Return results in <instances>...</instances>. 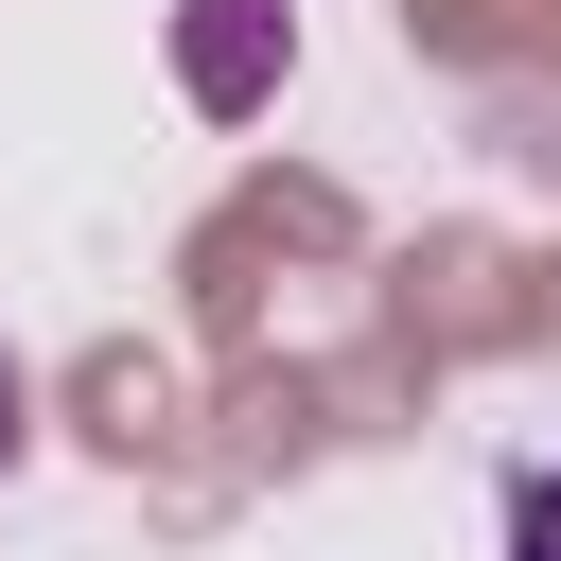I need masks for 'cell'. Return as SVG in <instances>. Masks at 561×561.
Here are the masks:
<instances>
[{
  "mask_svg": "<svg viewBox=\"0 0 561 561\" xmlns=\"http://www.w3.org/2000/svg\"><path fill=\"white\" fill-rule=\"evenodd\" d=\"M263 18H280V0H193V88H210V105L263 88Z\"/></svg>",
  "mask_w": 561,
  "mask_h": 561,
  "instance_id": "cell-1",
  "label": "cell"
},
{
  "mask_svg": "<svg viewBox=\"0 0 561 561\" xmlns=\"http://www.w3.org/2000/svg\"><path fill=\"white\" fill-rule=\"evenodd\" d=\"M508 561H561V456H543V473L508 491Z\"/></svg>",
  "mask_w": 561,
  "mask_h": 561,
  "instance_id": "cell-2",
  "label": "cell"
},
{
  "mask_svg": "<svg viewBox=\"0 0 561 561\" xmlns=\"http://www.w3.org/2000/svg\"><path fill=\"white\" fill-rule=\"evenodd\" d=\"M0 473H18V351H0Z\"/></svg>",
  "mask_w": 561,
  "mask_h": 561,
  "instance_id": "cell-3",
  "label": "cell"
}]
</instances>
